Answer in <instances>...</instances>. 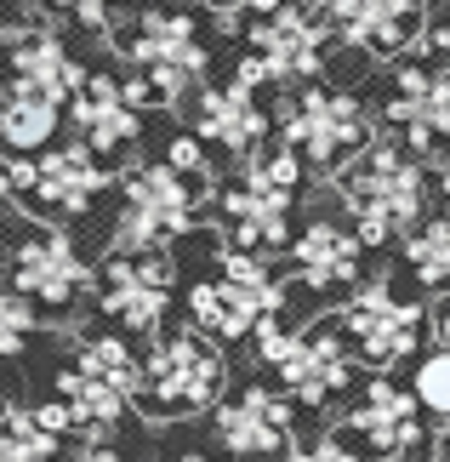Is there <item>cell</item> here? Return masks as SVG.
<instances>
[{
	"label": "cell",
	"mask_w": 450,
	"mask_h": 462,
	"mask_svg": "<svg viewBox=\"0 0 450 462\" xmlns=\"http://www.w3.org/2000/svg\"><path fill=\"white\" fill-rule=\"evenodd\" d=\"M427 166L410 154L399 137L376 132L371 149H359L348 166L336 171V200L365 235V245H393L410 240L427 223Z\"/></svg>",
	"instance_id": "cell-1"
},
{
	"label": "cell",
	"mask_w": 450,
	"mask_h": 462,
	"mask_svg": "<svg viewBox=\"0 0 450 462\" xmlns=\"http://www.w3.org/2000/svg\"><path fill=\"white\" fill-rule=\"evenodd\" d=\"M115 46H120V63H125V92H132L137 109H149V103L183 109L188 97L206 92L211 51H206V34H200L188 6L142 12Z\"/></svg>",
	"instance_id": "cell-2"
},
{
	"label": "cell",
	"mask_w": 450,
	"mask_h": 462,
	"mask_svg": "<svg viewBox=\"0 0 450 462\" xmlns=\"http://www.w3.org/2000/svg\"><path fill=\"white\" fill-rule=\"evenodd\" d=\"M302 177H308V160H302L291 143H268L262 154L240 160V171L217 183V223H223V240L240 245V252H291L297 228H291V211H297V194H302Z\"/></svg>",
	"instance_id": "cell-3"
},
{
	"label": "cell",
	"mask_w": 450,
	"mask_h": 462,
	"mask_svg": "<svg viewBox=\"0 0 450 462\" xmlns=\"http://www.w3.org/2000/svg\"><path fill=\"white\" fill-rule=\"evenodd\" d=\"M51 400L63 405V422L69 434H80V446H109L125 405L142 400V360L120 331H86L75 360L58 371Z\"/></svg>",
	"instance_id": "cell-4"
},
{
	"label": "cell",
	"mask_w": 450,
	"mask_h": 462,
	"mask_svg": "<svg viewBox=\"0 0 450 462\" xmlns=\"http://www.w3.org/2000/svg\"><path fill=\"white\" fill-rule=\"evenodd\" d=\"M217 200V189L194 183L171 160H142L120 171V211L109 228V252H171L194 228L200 206Z\"/></svg>",
	"instance_id": "cell-5"
},
{
	"label": "cell",
	"mask_w": 450,
	"mask_h": 462,
	"mask_svg": "<svg viewBox=\"0 0 450 462\" xmlns=\"http://www.w3.org/2000/svg\"><path fill=\"white\" fill-rule=\"evenodd\" d=\"M280 314H285V280L274 274V263L257 252H240L228 240L217 245V269L188 286V319L211 343L257 337L262 319H280Z\"/></svg>",
	"instance_id": "cell-6"
},
{
	"label": "cell",
	"mask_w": 450,
	"mask_h": 462,
	"mask_svg": "<svg viewBox=\"0 0 450 462\" xmlns=\"http://www.w3.org/2000/svg\"><path fill=\"white\" fill-rule=\"evenodd\" d=\"M257 354L262 365H274L280 388L308 411H326L331 400L348 394L359 377V348L348 343L342 319H314V326H280L262 319L257 326Z\"/></svg>",
	"instance_id": "cell-7"
},
{
	"label": "cell",
	"mask_w": 450,
	"mask_h": 462,
	"mask_svg": "<svg viewBox=\"0 0 450 462\" xmlns=\"http://www.w3.org/2000/svg\"><path fill=\"white\" fill-rule=\"evenodd\" d=\"M228 388V365L217 343L206 331H160L149 354H142V411L154 422H183V417H200L223 400Z\"/></svg>",
	"instance_id": "cell-8"
},
{
	"label": "cell",
	"mask_w": 450,
	"mask_h": 462,
	"mask_svg": "<svg viewBox=\"0 0 450 462\" xmlns=\"http://www.w3.org/2000/svg\"><path fill=\"white\" fill-rule=\"evenodd\" d=\"M331 23L319 0H285L280 12L257 17L245 29V51L234 58V80L245 86H302L331 58Z\"/></svg>",
	"instance_id": "cell-9"
},
{
	"label": "cell",
	"mask_w": 450,
	"mask_h": 462,
	"mask_svg": "<svg viewBox=\"0 0 450 462\" xmlns=\"http://www.w3.org/2000/svg\"><path fill=\"white\" fill-rule=\"evenodd\" d=\"M376 126H382V120L354 92H342V86H302L280 109V143H291L308 160V171H331V177L348 166L359 149L376 143Z\"/></svg>",
	"instance_id": "cell-10"
},
{
	"label": "cell",
	"mask_w": 450,
	"mask_h": 462,
	"mask_svg": "<svg viewBox=\"0 0 450 462\" xmlns=\"http://www.w3.org/2000/svg\"><path fill=\"white\" fill-rule=\"evenodd\" d=\"M6 177L17 189V200H23L34 217H80V211H92L103 200V189H120L115 166L103 160L92 143H51L46 154H12L6 160Z\"/></svg>",
	"instance_id": "cell-11"
},
{
	"label": "cell",
	"mask_w": 450,
	"mask_h": 462,
	"mask_svg": "<svg viewBox=\"0 0 450 462\" xmlns=\"http://www.w3.org/2000/svg\"><path fill=\"white\" fill-rule=\"evenodd\" d=\"M177 257L171 252H109L97 263V314L115 319L120 331L160 337L171 314Z\"/></svg>",
	"instance_id": "cell-12"
},
{
	"label": "cell",
	"mask_w": 450,
	"mask_h": 462,
	"mask_svg": "<svg viewBox=\"0 0 450 462\" xmlns=\"http://www.w3.org/2000/svg\"><path fill=\"white\" fill-rule=\"evenodd\" d=\"M6 280L46 314H75L86 297H97V269L80 257L75 235H63V228H34L17 240L6 252Z\"/></svg>",
	"instance_id": "cell-13"
},
{
	"label": "cell",
	"mask_w": 450,
	"mask_h": 462,
	"mask_svg": "<svg viewBox=\"0 0 450 462\" xmlns=\"http://www.w3.org/2000/svg\"><path fill=\"white\" fill-rule=\"evenodd\" d=\"M336 319H342V331H348V343L359 348V365H371V371H393L399 360L417 354L422 331H434V319L422 314V303L417 297H399L388 274L371 280V286H359Z\"/></svg>",
	"instance_id": "cell-14"
},
{
	"label": "cell",
	"mask_w": 450,
	"mask_h": 462,
	"mask_svg": "<svg viewBox=\"0 0 450 462\" xmlns=\"http://www.w3.org/2000/svg\"><path fill=\"white\" fill-rule=\"evenodd\" d=\"M331 23V41L348 51H365L376 63H410L427 51V6L422 0H319Z\"/></svg>",
	"instance_id": "cell-15"
},
{
	"label": "cell",
	"mask_w": 450,
	"mask_h": 462,
	"mask_svg": "<svg viewBox=\"0 0 450 462\" xmlns=\"http://www.w3.org/2000/svg\"><path fill=\"white\" fill-rule=\"evenodd\" d=\"M376 120L410 154H445L450 149V75L427 63H399L393 92L376 109Z\"/></svg>",
	"instance_id": "cell-16"
},
{
	"label": "cell",
	"mask_w": 450,
	"mask_h": 462,
	"mask_svg": "<svg viewBox=\"0 0 450 462\" xmlns=\"http://www.w3.org/2000/svg\"><path fill=\"white\" fill-rule=\"evenodd\" d=\"M285 263H291V280H302V286L319 291V297L359 291V274H365V235L354 228V217L314 211V217L297 228Z\"/></svg>",
	"instance_id": "cell-17"
},
{
	"label": "cell",
	"mask_w": 450,
	"mask_h": 462,
	"mask_svg": "<svg viewBox=\"0 0 450 462\" xmlns=\"http://www.w3.org/2000/svg\"><path fill=\"white\" fill-rule=\"evenodd\" d=\"M12 92H34V97H51V103H75V92L86 86V75L92 69H80V58L63 46L58 23L29 6L23 17H17V34H12Z\"/></svg>",
	"instance_id": "cell-18"
},
{
	"label": "cell",
	"mask_w": 450,
	"mask_h": 462,
	"mask_svg": "<svg viewBox=\"0 0 450 462\" xmlns=\"http://www.w3.org/2000/svg\"><path fill=\"white\" fill-rule=\"evenodd\" d=\"M268 132H274V115L262 109L257 86L245 80H223V86H206L200 97H194V137L211 149H223L234 160H251L268 149Z\"/></svg>",
	"instance_id": "cell-19"
},
{
	"label": "cell",
	"mask_w": 450,
	"mask_h": 462,
	"mask_svg": "<svg viewBox=\"0 0 450 462\" xmlns=\"http://www.w3.org/2000/svg\"><path fill=\"white\" fill-rule=\"evenodd\" d=\"M69 126H75V137L92 143L103 160H120V154H132L142 143V109L132 103L125 80L103 75V69H92L86 86L75 92V103H69Z\"/></svg>",
	"instance_id": "cell-20"
},
{
	"label": "cell",
	"mask_w": 450,
	"mask_h": 462,
	"mask_svg": "<svg viewBox=\"0 0 450 462\" xmlns=\"http://www.w3.org/2000/svg\"><path fill=\"white\" fill-rule=\"evenodd\" d=\"M291 394L280 388H245L217 405V446L234 457H280L291 446Z\"/></svg>",
	"instance_id": "cell-21"
},
{
	"label": "cell",
	"mask_w": 450,
	"mask_h": 462,
	"mask_svg": "<svg viewBox=\"0 0 450 462\" xmlns=\"http://www.w3.org/2000/svg\"><path fill=\"white\" fill-rule=\"evenodd\" d=\"M348 434H359L376 457H405L422 446V400L410 388L388 383V377H371V388L359 394V405L348 411Z\"/></svg>",
	"instance_id": "cell-22"
},
{
	"label": "cell",
	"mask_w": 450,
	"mask_h": 462,
	"mask_svg": "<svg viewBox=\"0 0 450 462\" xmlns=\"http://www.w3.org/2000/svg\"><path fill=\"white\" fill-rule=\"evenodd\" d=\"M63 132V103L34 97V92H6L0 109V143L6 154H46Z\"/></svg>",
	"instance_id": "cell-23"
},
{
	"label": "cell",
	"mask_w": 450,
	"mask_h": 462,
	"mask_svg": "<svg viewBox=\"0 0 450 462\" xmlns=\"http://www.w3.org/2000/svg\"><path fill=\"white\" fill-rule=\"evenodd\" d=\"M58 429L34 405H6L0 411V462H58Z\"/></svg>",
	"instance_id": "cell-24"
},
{
	"label": "cell",
	"mask_w": 450,
	"mask_h": 462,
	"mask_svg": "<svg viewBox=\"0 0 450 462\" xmlns=\"http://www.w3.org/2000/svg\"><path fill=\"white\" fill-rule=\"evenodd\" d=\"M405 263L422 291L450 297V217H427L417 235L405 240Z\"/></svg>",
	"instance_id": "cell-25"
},
{
	"label": "cell",
	"mask_w": 450,
	"mask_h": 462,
	"mask_svg": "<svg viewBox=\"0 0 450 462\" xmlns=\"http://www.w3.org/2000/svg\"><path fill=\"white\" fill-rule=\"evenodd\" d=\"M34 331H41V303H29L17 286H0V360H17Z\"/></svg>",
	"instance_id": "cell-26"
},
{
	"label": "cell",
	"mask_w": 450,
	"mask_h": 462,
	"mask_svg": "<svg viewBox=\"0 0 450 462\" xmlns=\"http://www.w3.org/2000/svg\"><path fill=\"white\" fill-rule=\"evenodd\" d=\"M410 394L422 400V411H434V417L450 422V348H434L417 365V388H410Z\"/></svg>",
	"instance_id": "cell-27"
},
{
	"label": "cell",
	"mask_w": 450,
	"mask_h": 462,
	"mask_svg": "<svg viewBox=\"0 0 450 462\" xmlns=\"http://www.w3.org/2000/svg\"><path fill=\"white\" fill-rule=\"evenodd\" d=\"M166 160H171V166L183 171V177L206 183V189L217 183V171H211V160H206V143H200V137H188V132H177L171 143H166Z\"/></svg>",
	"instance_id": "cell-28"
},
{
	"label": "cell",
	"mask_w": 450,
	"mask_h": 462,
	"mask_svg": "<svg viewBox=\"0 0 450 462\" xmlns=\"http://www.w3.org/2000/svg\"><path fill=\"white\" fill-rule=\"evenodd\" d=\"M63 17H75L80 29H92V34H115V6L120 0H51Z\"/></svg>",
	"instance_id": "cell-29"
},
{
	"label": "cell",
	"mask_w": 450,
	"mask_h": 462,
	"mask_svg": "<svg viewBox=\"0 0 450 462\" xmlns=\"http://www.w3.org/2000/svg\"><path fill=\"white\" fill-rule=\"evenodd\" d=\"M291 462H365L342 434H314V439H302V446H291Z\"/></svg>",
	"instance_id": "cell-30"
},
{
	"label": "cell",
	"mask_w": 450,
	"mask_h": 462,
	"mask_svg": "<svg viewBox=\"0 0 450 462\" xmlns=\"http://www.w3.org/2000/svg\"><path fill=\"white\" fill-rule=\"evenodd\" d=\"M427 51H434L439 69L450 75V17H445V23H434V34H427Z\"/></svg>",
	"instance_id": "cell-31"
},
{
	"label": "cell",
	"mask_w": 450,
	"mask_h": 462,
	"mask_svg": "<svg viewBox=\"0 0 450 462\" xmlns=\"http://www.w3.org/2000/svg\"><path fill=\"white\" fill-rule=\"evenodd\" d=\"M12 206H17V189H12V177H6V143H0V223L12 217Z\"/></svg>",
	"instance_id": "cell-32"
},
{
	"label": "cell",
	"mask_w": 450,
	"mask_h": 462,
	"mask_svg": "<svg viewBox=\"0 0 450 462\" xmlns=\"http://www.w3.org/2000/svg\"><path fill=\"white\" fill-rule=\"evenodd\" d=\"M69 462H132V457H120L115 446H80V451L69 457Z\"/></svg>",
	"instance_id": "cell-33"
},
{
	"label": "cell",
	"mask_w": 450,
	"mask_h": 462,
	"mask_svg": "<svg viewBox=\"0 0 450 462\" xmlns=\"http://www.w3.org/2000/svg\"><path fill=\"white\" fill-rule=\"evenodd\" d=\"M434 189H439V200H445V217H450V149L439 154V166H434Z\"/></svg>",
	"instance_id": "cell-34"
},
{
	"label": "cell",
	"mask_w": 450,
	"mask_h": 462,
	"mask_svg": "<svg viewBox=\"0 0 450 462\" xmlns=\"http://www.w3.org/2000/svg\"><path fill=\"white\" fill-rule=\"evenodd\" d=\"M434 343H439V348H450V297H445L439 314H434Z\"/></svg>",
	"instance_id": "cell-35"
},
{
	"label": "cell",
	"mask_w": 450,
	"mask_h": 462,
	"mask_svg": "<svg viewBox=\"0 0 450 462\" xmlns=\"http://www.w3.org/2000/svg\"><path fill=\"white\" fill-rule=\"evenodd\" d=\"M285 0H245V12H257V17H268V12H280Z\"/></svg>",
	"instance_id": "cell-36"
},
{
	"label": "cell",
	"mask_w": 450,
	"mask_h": 462,
	"mask_svg": "<svg viewBox=\"0 0 450 462\" xmlns=\"http://www.w3.org/2000/svg\"><path fill=\"white\" fill-rule=\"evenodd\" d=\"M188 6V0H183ZM194 6H206V12H217V6H245V0H194Z\"/></svg>",
	"instance_id": "cell-37"
},
{
	"label": "cell",
	"mask_w": 450,
	"mask_h": 462,
	"mask_svg": "<svg viewBox=\"0 0 450 462\" xmlns=\"http://www.w3.org/2000/svg\"><path fill=\"white\" fill-rule=\"evenodd\" d=\"M439 462H450V422H445V434H439Z\"/></svg>",
	"instance_id": "cell-38"
},
{
	"label": "cell",
	"mask_w": 450,
	"mask_h": 462,
	"mask_svg": "<svg viewBox=\"0 0 450 462\" xmlns=\"http://www.w3.org/2000/svg\"><path fill=\"white\" fill-rule=\"evenodd\" d=\"M12 6H17V0H0V23H12Z\"/></svg>",
	"instance_id": "cell-39"
},
{
	"label": "cell",
	"mask_w": 450,
	"mask_h": 462,
	"mask_svg": "<svg viewBox=\"0 0 450 462\" xmlns=\"http://www.w3.org/2000/svg\"><path fill=\"white\" fill-rule=\"evenodd\" d=\"M422 6H439V12H445V17H450V0H422Z\"/></svg>",
	"instance_id": "cell-40"
},
{
	"label": "cell",
	"mask_w": 450,
	"mask_h": 462,
	"mask_svg": "<svg viewBox=\"0 0 450 462\" xmlns=\"http://www.w3.org/2000/svg\"><path fill=\"white\" fill-rule=\"evenodd\" d=\"M177 462H211V457H194V451H188V457H177Z\"/></svg>",
	"instance_id": "cell-41"
},
{
	"label": "cell",
	"mask_w": 450,
	"mask_h": 462,
	"mask_svg": "<svg viewBox=\"0 0 450 462\" xmlns=\"http://www.w3.org/2000/svg\"><path fill=\"white\" fill-rule=\"evenodd\" d=\"M6 92H12V86H0V109H6Z\"/></svg>",
	"instance_id": "cell-42"
},
{
	"label": "cell",
	"mask_w": 450,
	"mask_h": 462,
	"mask_svg": "<svg viewBox=\"0 0 450 462\" xmlns=\"http://www.w3.org/2000/svg\"><path fill=\"white\" fill-rule=\"evenodd\" d=\"M0 269H6V257H0Z\"/></svg>",
	"instance_id": "cell-43"
}]
</instances>
